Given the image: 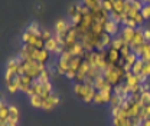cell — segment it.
<instances>
[{
    "instance_id": "1",
    "label": "cell",
    "mask_w": 150,
    "mask_h": 126,
    "mask_svg": "<svg viewBox=\"0 0 150 126\" xmlns=\"http://www.w3.org/2000/svg\"><path fill=\"white\" fill-rule=\"evenodd\" d=\"M103 76L108 83H111L112 86H117L124 82L126 70L123 69V66H107V69L103 72Z\"/></svg>"
},
{
    "instance_id": "2",
    "label": "cell",
    "mask_w": 150,
    "mask_h": 126,
    "mask_svg": "<svg viewBox=\"0 0 150 126\" xmlns=\"http://www.w3.org/2000/svg\"><path fill=\"white\" fill-rule=\"evenodd\" d=\"M95 88L94 85H88L85 82H81V83H75L74 85V93L75 96L81 100H84L85 103H91L94 100V96H95Z\"/></svg>"
},
{
    "instance_id": "3",
    "label": "cell",
    "mask_w": 150,
    "mask_h": 126,
    "mask_svg": "<svg viewBox=\"0 0 150 126\" xmlns=\"http://www.w3.org/2000/svg\"><path fill=\"white\" fill-rule=\"evenodd\" d=\"M22 66H23L25 74L30 76L33 80H36L38 77H39V74H40V72H42L43 69H46L45 65L39 63V62H36V60H23Z\"/></svg>"
},
{
    "instance_id": "4",
    "label": "cell",
    "mask_w": 150,
    "mask_h": 126,
    "mask_svg": "<svg viewBox=\"0 0 150 126\" xmlns=\"http://www.w3.org/2000/svg\"><path fill=\"white\" fill-rule=\"evenodd\" d=\"M72 54L69 53L68 50H64L62 53L59 54V57H58V60H56L55 63V68H56V73L58 74H67V70H68V65H69V62L72 60Z\"/></svg>"
},
{
    "instance_id": "5",
    "label": "cell",
    "mask_w": 150,
    "mask_h": 126,
    "mask_svg": "<svg viewBox=\"0 0 150 126\" xmlns=\"http://www.w3.org/2000/svg\"><path fill=\"white\" fill-rule=\"evenodd\" d=\"M22 42L26 43V45H30V46H33L36 49H43L45 47V40L40 36H38V35L30 33L29 30H25L22 33Z\"/></svg>"
},
{
    "instance_id": "6",
    "label": "cell",
    "mask_w": 150,
    "mask_h": 126,
    "mask_svg": "<svg viewBox=\"0 0 150 126\" xmlns=\"http://www.w3.org/2000/svg\"><path fill=\"white\" fill-rule=\"evenodd\" d=\"M72 27V23H69L67 19L61 17L58 19L55 22V27H54V30H55V35L54 36L59 37V39H65V36H67V33H68V30Z\"/></svg>"
},
{
    "instance_id": "7",
    "label": "cell",
    "mask_w": 150,
    "mask_h": 126,
    "mask_svg": "<svg viewBox=\"0 0 150 126\" xmlns=\"http://www.w3.org/2000/svg\"><path fill=\"white\" fill-rule=\"evenodd\" d=\"M82 60H84V57H79V56H74V57H72V60H71V62H69V65H68L67 74H65L68 79H72V80L75 79L76 72H78V69H79V66H81Z\"/></svg>"
},
{
    "instance_id": "8",
    "label": "cell",
    "mask_w": 150,
    "mask_h": 126,
    "mask_svg": "<svg viewBox=\"0 0 150 126\" xmlns=\"http://www.w3.org/2000/svg\"><path fill=\"white\" fill-rule=\"evenodd\" d=\"M76 42H79V37H78V30H76V26L72 24V27L68 30L67 36L64 39V47L65 49H69L71 46H74Z\"/></svg>"
},
{
    "instance_id": "9",
    "label": "cell",
    "mask_w": 150,
    "mask_h": 126,
    "mask_svg": "<svg viewBox=\"0 0 150 126\" xmlns=\"http://www.w3.org/2000/svg\"><path fill=\"white\" fill-rule=\"evenodd\" d=\"M112 97V92H105V90H97L95 92V96H94L93 103L95 105H105V103H110Z\"/></svg>"
},
{
    "instance_id": "10",
    "label": "cell",
    "mask_w": 150,
    "mask_h": 126,
    "mask_svg": "<svg viewBox=\"0 0 150 126\" xmlns=\"http://www.w3.org/2000/svg\"><path fill=\"white\" fill-rule=\"evenodd\" d=\"M105 59H107L108 66H117V65H118V62L121 60L120 50H115V49H112V47L105 49Z\"/></svg>"
},
{
    "instance_id": "11",
    "label": "cell",
    "mask_w": 150,
    "mask_h": 126,
    "mask_svg": "<svg viewBox=\"0 0 150 126\" xmlns=\"http://www.w3.org/2000/svg\"><path fill=\"white\" fill-rule=\"evenodd\" d=\"M94 88H95V90H105V92H112L114 90V86L105 80V77L103 74H100L98 77H95Z\"/></svg>"
},
{
    "instance_id": "12",
    "label": "cell",
    "mask_w": 150,
    "mask_h": 126,
    "mask_svg": "<svg viewBox=\"0 0 150 126\" xmlns=\"http://www.w3.org/2000/svg\"><path fill=\"white\" fill-rule=\"evenodd\" d=\"M59 102H61L59 96H58L56 93H51L48 97H45V99H43L42 109H43V110H52L55 106H58V103H59Z\"/></svg>"
},
{
    "instance_id": "13",
    "label": "cell",
    "mask_w": 150,
    "mask_h": 126,
    "mask_svg": "<svg viewBox=\"0 0 150 126\" xmlns=\"http://www.w3.org/2000/svg\"><path fill=\"white\" fill-rule=\"evenodd\" d=\"M104 32L105 33H108L110 36H118L120 35V32H121V29H120V23H117V22H114L112 19H108L107 22H105V26H104Z\"/></svg>"
},
{
    "instance_id": "14",
    "label": "cell",
    "mask_w": 150,
    "mask_h": 126,
    "mask_svg": "<svg viewBox=\"0 0 150 126\" xmlns=\"http://www.w3.org/2000/svg\"><path fill=\"white\" fill-rule=\"evenodd\" d=\"M88 69H90V65H88V62L84 59L82 63H81V66H79V69H78V72H76V76H75V79H74L75 83H81V82H84V80L87 79Z\"/></svg>"
},
{
    "instance_id": "15",
    "label": "cell",
    "mask_w": 150,
    "mask_h": 126,
    "mask_svg": "<svg viewBox=\"0 0 150 126\" xmlns=\"http://www.w3.org/2000/svg\"><path fill=\"white\" fill-rule=\"evenodd\" d=\"M111 40H112V36H110L108 33H105V32H104V33L100 36V42H98V45H97V49H95V50L103 52V50L108 49V47H110V45H111Z\"/></svg>"
},
{
    "instance_id": "16",
    "label": "cell",
    "mask_w": 150,
    "mask_h": 126,
    "mask_svg": "<svg viewBox=\"0 0 150 126\" xmlns=\"http://www.w3.org/2000/svg\"><path fill=\"white\" fill-rule=\"evenodd\" d=\"M144 42L146 40H144V36H143V27H137L136 29V35H134V37H133V40H131V43H130L131 50L136 49V47H139V46H142Z\"/></svg>"
},
{
    "instance_id": "17",
    "label": "cell",
    "mask_w": 150,
    "mask_h": 126,
    "mask_svg": "<svg viewBox=\"0 0 150 126\" xmlns=\"http://www.w3.org/2000/svg\"><path fill=\"white\" fill-rule=\"evenodd\" d=\"M19 119H20V112H19V108L16 105H9V120L7 123H15L18 125L19 123Z\"/></svg>"
},
{
    "instance_id": "18",
    "label": "cell",
    "mask_w": 150,
    "mask_h": 126,
    "mask_svg": "<svg viewBox=\"0 0 150 126\" xmlns=\"http://www.w3.org/2000/svg\"><path fill=\"white\" fill-rule=\"evenodd\" d=\"M32 83H33V79L30 76H28V74L20 76V89H19V92H23L25 95H28V92L32 88Z\"/></svg>"
},
{
    "instance_id": "19",
    "label": "cell",
    "mask_w": 150,
    "mask_h": 126,
    "mask_svg": "<svg viewBox=\"0 0 150 126\" xmlns=\"http://www.w3.org/2000/svg\"><path fill=\"white\" fill-rule=\"evenodd\" d=\"M134 35H136V29H133V27H127V26H123V27H121L120 36L124 39V42H126L127 45H130L131 43V40H133Z\"/></svg>"
},
{
    "instance_id": "20",
    "label": "cell",
    "mask_w": 150,
    "mask_h": 126,
    "mask_svg": "<svg viewBox=\"0 0 150 126\" xmlns=\"http://www.w3.org/2000/svg\"><path fill=\"white\" fill-rule=\"evenodd\" d=\"M65 50H68L72 56H79V57H84V54H85V49L81 42H76L74 46H71L69 49H65Z\"/></svg>"
},
{
    "instance_id": "21",
    "label": "cell",
    "mask_w": 150,
    "mask_h": 126,
    "mask_svg": "<svg viewBox=\"0 0 150 126\" xmlns=\"http://www.w3.org/2000/svg\"><path fill=\"white\" fill-rule=\"evenodd\" d=\"M62 43L56 39V36H52L49 40H46L45 42V49L48 50V52H51V53H55V50L58 49V46H61Z\"/></svg>"
},
{
    "instance_id": "22",
    "label": "cell",
    "mask_w": 150,
    "mask_h": 126,
    "mask_svg": "<svg viewBox=\"0 0 150 126\" xmlns=\"http://www.w3.org/2000/svg\"><path fill=\"white\" fill-rule=\"evenodd\" d=\"M81 3H82V6H85L90 12L103 9V4H101L100 0H81Z\"/></svg>"
},
{
    "instance_id": "23",
    "label": "cell",
    "mask_w": 150,
    "mask_h": 126,
    "mask_svg": "<svg viewBox=\"0 0 150 126\" xmlns=\"http://www.w3.org/2000/svg\"><path fill=\"white\" fill-rule=\"evenodd\" d=\"M6 88H7V92L12 93V95L19 92V89H20V76H16L13 80L7 82V83H6Z\"/></svg>"
},
{
    "instance_id": "24",
    "label": "cell",
    "mask_w": 150,
    "mask_h": 126,
    "mask_svg": "<svg viewBox=\"0 0 150 126\" xmlns=\"http://www.w3.org/2000/svg\"><path fill=\"white\" fill-rule=\"evenodd\" d=\"M139 59H142L143 62H150V42H144L143 45H142V54H140V57Z\"/></svg>"
},
{
    "instance_id": "25",
    "label": "cell",
    "mask_w": 150,
    "mask_h": 126,
    "mask_svg": "<svg viewBox=\"0 0 150 126\" xmlns=\"http://www.w3.org/2000/svg\"><path fill=\"white\" fill-rule=\"evenodd\" d=\"M7 120H9V103L3 102L0 105V122L7 123Z\"/></svg>"
},
{
    "instance_id": "26",
    "label": "cell",
    "mask_w": 150,
    "mask_h": 126,
    "mask_svg": "<svg viewBox=\"0 0 150 126\" xmlns=\"http://www.w3.org/2000/svg\"><path fill=\"white\" fill-rule=\"evenodd\" d=\"M126 45V42H124V39L120 36H114L112 37V40H111V45H110V47H112V49H115V50H120L123 46Z\"/></svg>"
},
{
    "instance_id": "27",
    "label": "cell",
    "mask_w": 150,
    "mask_h": 126,
    "mask_svg": "<svg viewBox=\"0 0 150 126\" xmlns=\"http://www.w3.org/2000/svg\"><path fill=\"white\" fill-rule=\"evenodd\" d=\"M51 54V52H48L45 47L43 49H39V56H38V62L39 63H42V65H46L48 62H49V56Z\"/></svg>"
},
{
    "instance_id": "28",
    "label": "cell",
    "mask_w": 150,
    "mask_h": 126,
    "mask_svg": "<svg viewBox=\"0 0 150 126\" xmlns=\"http://www.w3.org/2000/svg\"><path fill=\"white\" fill-rule=\"evenodd\" d=\"M51 74H52L51 69H43V70L40 72V74H39V77H38L36 80H38V82H40V83L51 82Z\"/></svg>"
},
{
    "instance_id": "29",
    "label": "cell",
    "mask_w": 150,
    "mask_h": 126,
    "mask_svg": "<svg viewBox=\"0 0 150 126\" xmlns=\"http://www.w3.org/2000/svg\"><path fill=\"white\" fill-rule=\"evenodd\" d=\"M29 102H30V105H32L33 108L42 109V103H43V99H42L40 96H36V95L30 96V97H29Z\"/></svg>"
},
{
    "instance_id": "30",
    "label": "cell",
    "mask_w": 150,
    "mask_h": 126,
    "mask_svg": "<svg viewBox=\"0 0 150 126\" xmlns=\"http://www.w3.org/2000/svg\"><path fill=\"white\" fill-rule=\"evenodd\" d=\"M143 65H144V62H143L142 59H137L136 63H134L133 68H131V73H133V74H140V73H142V69H143Z\"/></svg>"
},
{
    "instance_id": "31",
    "label": "cell",
    "mask_w": 150,
    "mask_h": 126,
    "mask_svg": "<svg viewBox=\"0 0 150 126\" xmlns=\"http://www.w3.org/2000/svg\"><path fill=\"white\" fill-rule=\"evenodd\" d=\"M26 30H29L30 33H33V35H38V36H40V35H42V29L39 27V24H38L36 22L30 23V24L28 26V29H26Z\"/></svg>"
},
{
    "instance_id": "32",
    "label": "cell",
    "mask_w": 150,
    "mask_h": 126,
    "mask_svg": "<svg viewBox=\"0 0 150 126\" xmlns=\"http://www.w3.org/2000/svg\"><path fill=\"white\" fill-rule=\"evenodd\" d=\"M140 74H142V77H143V79L147 82V79L150 77V62H147V63L144 62V65H143V69H142V73H140Z\"/></svg>"
},
{
    "instance_id": "33",
    "label": "cell",
    "mask_w": 150,
    "mask_h": 126,
    "mask_svg": "<svg viewBox=\"0 0 150 126\" xmlns=\"http://www.w3.org/2000/svg\"><path fill=\"white\" fill-rule=\"evenodd\" d=\"M140 103L143 106L150 105V90L149 92H142V95H140Z\"/></svg>"
},
{
    "instance_id": "34",
    "label": "cell",
    "mask_w": 150,
    "mask_h": 126,
    "mask_svg": "<svg viewBox=\"0 0 150 126\" xmlns=\"http://www.w3.org/2000/svg\"><path fill=\"white\" fill-rule=\"evenodd\" d=\"M131 52H133V50H131L130 45H127V43H126V45H124V46L120 49V56H121V59H126V57H127Z\"/></svg>"
},
{
    "instance_id": "35",
    "label": "cell",
    "mask_w": 150,
    "mask_h": 126,
    "mask_svg": "<svg viewBox=\"0 0 150 126\" xmlns=\"http://www.w3.org/2000/svg\"><path fill=\"white\" fill-rule=\"evenodd\" d=\"M142 16H143V19L144 20H150V4L147 3V4H144L143 6V9H142Z\"/></svg>"
},
{
    "instance_id": "36",
    "label": "cell",
    "mask_w": 150,
    "mask_h": 126,
    "mask_svg": "<svg viewBox=\"0 0 150 126\" xmlns=\"http://www.w3.org/2000/svg\"><path fill=\"white\" fill-rule=\"evenodd\" d=\"M101 4H103V9H104V10H107V12H111L112 10V1L111 0H103Z\"/></svg>"
},
{
    "instance_id": "37",
    "label": "cell",
    "mask_w": 150,
    "mask_h": 126,
    "mask_svg": "<svg viewBox=\"0 0 150 126\" xmlns=\"http://www.w3.org/2000/svg\"><path fill=\"white\" fill-rule=\"evenodd\" d=\"M52 36H54V35H52L49 30H46V29H42V35H40V37H42L45 42H46V40H49V39H51Z\"/></svg>"
},
{
    "instance_id": "38",
    "label": "cell",
    "mask_w": 150,
    "mask_h": 126,
    "mask_svg": "<svg viewBox=\"0 0 150 126\" xmlns=\"http://www.w3.org/2000/svg\"><path fill=\"white\" fill-rule=\"evenodd\" d=\"M143 36L146 42H150V29H143Z\"/></svg>"
},
{
    "instance_id": "39",
    "label": "cell",
    "mask_w": 150,
    "mask_h": 126,
    "mask_svg": "<svg viewBox=\"0 0 150 126\" xmlns=\"http://www.w3.org/2000/svg\"><path fill=\"white\" fill-rule=\"evenodd\" d=\"M140 126H150V119H143Z\"/></svg>"
},
{
    "instance_id": "40",
    "label": "cell",
    "mask_w": 150,
    "mask_h": 126,
    "mask_svg": "<svg viewBox=\"0 0 150 126\" xmlns=\"http://www.w3.org/2000/svg\"><path fill=\"white\" fill-rule=\"evenodd\" d=\"M139 1H142L143 4H147V3H149V0H139Z\"/></svg>"
},
{
    "instance_id": "41",
    "label": "cell",
    "mask_w": 150,
    "mask_h": 126,
    "mask_svg": "<svg viewBox=\"0 0 150 126\" xmlns=\"http://www.w3.org/2000/svg\"><path fill=\"white\" fill-rule=\"evenodd\" d=\"M3 102H4V100H3V97H1V96H0V105H1V103H3Z\"/></svg>"
},
{
    "instance_id": "42",
    "label": "cell",
    "mask_w": 150,
    "mask_h": 126,
    "mask_svg": "<svg viewBox=\"0 0 150 126\" xmlns=\"http://www.w3.org/2000/svg\"><path fill=\"white\" fill-rule=\"evenodd\" d=\"M7 126H18V125H15V123H7Z\"/></svg>"
},
{
    "instance_id": "43",
    "label": "cell",
    "mask_w": 150,
    "mask_h": 126,
    "mask_svg": "<svg viewBox=\"0 0 150 126\" xmlns=\"http://www.w3.org/2000/svg\"><path fill=\"white\" fill-rule=\"evenodd\" d=\"M149 4H150V0H149Z\"/></svg>"
},
{
    "instance_id": "44",
    "label": "cell",
    "mask_w": 150,
    "mask_h": 126,
    "mask_svg": "<svg viewBox=\"0 0 150 126\" xmlns=\"http://www.w3.org/2000/svg\"><path fill=\"white\" fill-rule=\"evenodd\" d=\"M100 1H103V0H100Z\"/></svg>"
},
{
    "instance_id": "45",
    "label": "cell",
    "mask_w": 150,
    "mask_h": 126,
    "mask_svg": "<svg viewBox=\"0 0 150 126\" xmlns=\"http://www.w3.org/2000/svg\"><path fill=\"white\" fill-rule=\"evenodd\" d=\"M111 1H114V0H111Z\"/></svg>"
}]
</instances>
